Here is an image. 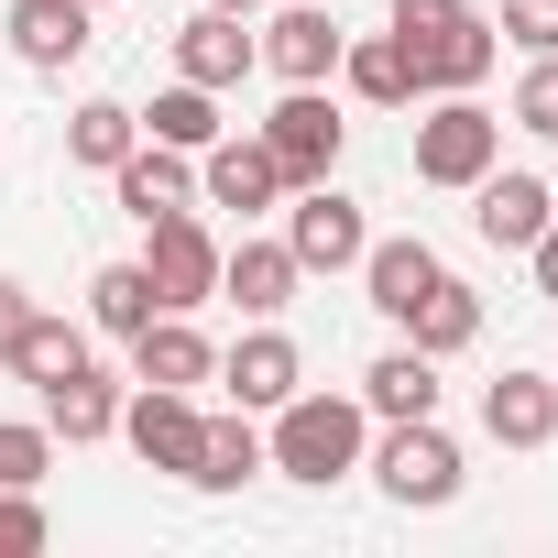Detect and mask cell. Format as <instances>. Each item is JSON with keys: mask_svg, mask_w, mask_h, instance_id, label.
Segmentation results:
<instances>
[{"mask_svg": "<svg viewBox=\"0 0 558 558\" xmlns=\"http://www.w3.org/2000/svg\"><path fill=\"white\" fill-rule=\"evenodd\" d=\"M143 318H154V274H143V263H99V286H88V329L132 340Z\"/></svg>", "mask_w": 558, "mask_h": 558, "instance_id": "83f0119b", "label": "cell"}, {"mask_svg": "<svg viewBox=\"0 0 558 558\" xmlns=\"http://www.w3.org/2000/svg\"><path fill=\"white\" fill-rule=\"evenodd\" d=\"M208 12H241V23H252V12H274V0H208Z\"/></svg>", "mask_w": 558, "mask_h": 558, "instance_id": "d590c367", "label": "cell"}, {"mask_svg": "<svg viewBox=\"0 0 558 558\" xmlns=\"http://www.w3.org/2000/svg\"><path fill=\"white\" fill-rule=\"evenodd\" d=\"M197 197H208V208H241V219H252V208H286V165L263 154V132H241V143L219 132V143L197 154Z\"/></svg>", "mask_w": 558, "mask_h": 558, "instance_id": "30bf717a", "label": "cell"}, {"mask_svg": "<svg viewBox=\"0 0 558 558\" xmlns=\"http://www.w3.org/2000/svg\"><path fill=\"white\" fill-rule=\"evenodd\" d=\"M460 12H471V0H395V23H384V34H395L405 56H427V45H438V34H449Z\"/></svg>", "mask_w": 558, "mask_h": 558, "instance_id": "4dcf8cb0", "label": "cell"}, {"mask_svg": "<svg viewBox=\"0 0 558 558\" xmlns=\"http://www.w3.org/2000/svg\"><path fill=\"white\" fill-rule=\"evenodd\" d=\"M493 66H504V34H493L482 12H460V23H449V34H438V45L416 56V77H427V99H438V88H482Z\"/></svg>", "mask_w": 558, "mask_h": 558, "instance_id": "7402d4cb", "label": "cell"}, {"mask_svg": "<svg viewBox=\"0 0 558 558\" xmlns=\"http://www.w3.org/2000/svg\"><path fill=\"white\" fill-rule=\"evenodd\" d=\"M23 318H34V296L12 286V274H0V362H12V340H23Z\"/></svg>", "mask_w": 558, "mask_h": 558, "instance_id": "e575fe53", "label": "cell"}, {"mask_svg": "<svg viewBox=\"0 0 558 558\" xmlns=\"http://www.w3.org/2000/svg\"><path fill=\"white\" fill-rule=\"evenodd\" d=\"M143 132H154V143H175V154H208V143H219V88L175 77V88L143 110Z\"/></svg>", "mask_w": 558, "mask_h": 558, "instance_id": "484cf974", "label": "cell"}, {"mask_svg": "<svg viewBox=\"0 0 558 558\" xmlns=\"http://www.w3.org/2000/svg\"><path fill=\"white\" fill-rule=\"evenodd\" d=\"M362 405H373L384 427H395V416H438V362H427L416 340H405V351H384V362L362 373Z\"/></svg>", "mask_w": 558, "mask_h": 558, "instance_id": "cb8c5ba5", "label": "cell"}, {"mask_svg": "<svg viewBox=\"0 0 558 558\" xmlns=\"http://www.w3.org/2000/svg\"><path fill=\"white\" fill-rule=\"evenodd\" d=\"M45 427L66 438V449H88V438H121V384L88 362V373H66V384H45Z\"/></svg>", "mask_w": 558, "mask_h": 558, "instance_id": "ffe728a7", "label": "cell"}, {"mask_svg": "<svg viewBox=\"0 0 558 558\" xmlns=\"http://www.w3.org/2000/svg\"><path fill=\"white\" fill-rule=\"evenodd\" d=\"M514 132L558 143V56H525V77H514Z\"/></svg>", "mask_w": 558, "mask_h": 558, "instance_id": "f546056e", "label": "cell"}, {"mask_svg": "<svg viewBox=\"0 0 558 558\" xmlns=\"http://www.w3.org/2000/svg\"><path fill=\"white\" fill-rule=\"evenodd\" d=\"M362 241H373L362 197H340L329 175H318V186H296V208H286V252H296L307 274H351V263H362Z\"/></svg>", "mask_w": 558, "mask_h": 558, "instance_id": "ba28073f", "label": "cell"}, {"mask_svg": "<svg viewBox=\"0 0 558 558\" xmlns=\"http://www.w3.org/2000/svg\"><path fill=\"white\" fill-rule=\"evenodd\" d=\"M547 219H558V186H547V175H504V165L471 175V230H482L493 252H525Z\"/></svg>", "mask_w": 558, "mask_h": 558, "instance_id": "8fae6325", "label": "cell"}, {"mask_svg": "<svg viewBox=\"0 0 558 558\" xmlns=\"http://www.w3.org/2000/svg\"><path fill=\"white\" fill-rule=\"evenodd\" d=\"M34 547H45V504L23 482H0V558H34Z\"/></svg>", "mask_w": 558, "mask_h": 558, "instance_id": "d6a6232c", "label": "cell"}, {"mask_svg": "<svg viewBox=\"0 0 558 558\" xmlns=\"http://www.w3.org/2000/svg\"><path fill=\"white\" fill-rule=\"evenodd\" d=\"M362 471L405 504V514H427V504H460V438L438 427V416H395L373 449H362Z\"/></svg>", "mask_w": 558, "mask_h": 558, "instance_id": "7a4b0ae2", "label": "cell"}, {"mask_svg": "<svg viewBox=\"0 0 558 558\" xmlns=\"http://www.w3.org/2000/svg\"><path fill=\"white\" fill-rule=\"evenodd\" d=\"M252 471H263V427H252V405L208 416V427H197V471H186V482H197V493H241Z\"/></svg>", "mask_w": 558, "mask_h": 558, "instance_id": "603a6c76", "label": "cell"}, {"mask_svg": "<svg viewBox=\"0 0 558 558\" xmlns=\"http://www.w3.org/2000/svg\"><path fill=\"white\" fill-rule=\"evenodd\" d=\"M252 132H263V154H274V165H286V197H296V186H318V175L340 165V143H351V121L329 110V88H286Z\"/></svg>", "mask_w": 558, "mask_h": 558, "instance_id": "277c9868", "label": "cell"}, {"mask_svg": "<svg viewBox=\"0 0 558 558\" xmlns=\"http://www.w3.org/2000/svg\"><path fill=\"white\" fill-rule=\"evenodd\" d=\"M88 12H110V0H88Z\"/></svg>", "mask_w": 558, "mask_h": 558, "instance_id": "8d00e7d4", "label": "cell"}, {"mask_svg": "<svg viewBox=\"0 0 558 558\" xmlns=\"http://www.w3.org/2000/svg\"><path fill=\"white\" fill-rule=\"evenodd\" d=\"M197 427H208V405L186 395V384H143V395H121V438H132V460L143 471H197Z\"/></svg>", "mask_w": 558, "mask_h": 558, "instance_id": "8992f818", "label": "cell"}, {"mask_svg": "<svg viewBox=\"0 0 558 558\" xmlns=\"http://www.w3.org/2000/svg\"><path fill=\"white\" fill-rule=\"evenodd\" d=\"M263 56H252V23L241 12H197L186 34H175V77H197V88H241Z\"/></svg>", "mask_w": 558, "mask_h": 558, "instance_id": "e0dca14e", "label": "cell"}, {"mask_svg": "<svg viewBox=\"0 0 558 558\" xmlns=\"http://www.w3.org/2000/svg\"><path fill=\"white\" fill-rule=\"evenodd\" d=\"M143 274H154V307H186V318L219 296V241L197 230V208L143 219Z\"/></svg>", "mask_w": 558, "mask_h": 558, "instance_id": "5b68a950", "label": "cell"}, {"mask_svg": "<svg viewBox=\"0 0 558 558\" xmlns=\"http://www.w3.org/2000/svg\"><path fill=\"white\" fill-rule=\"evenodd\" d=\"M45 471H56V427H45V416H0V482L34 493Z\"/></svg>", "mask_w": 558, "mask_h": 558, "instance_id": "f1b7e54d", "label": "cell"}, {"mask_svg": "<svg viewBox=\"0 0 558 558\" xmlns=\"http://www.w3.org/2000/svg\"><path fill=\"white\" fill-rule=\"evenodd\" d=\"M482 427H493V449H547L558 438V373H504L482 395Z\"/></svg>", "mask_w": 558, "mask_h": 558, "instance_id": "ac0fdd59", "label": "cell"}, {"mask_svg": "<svg viewBox=\"0 0 558 558\" xmlns=\"http://www.w3.org/2000/svg\"><path fill=\"white\" fill-rule=\"evenodd\" d=\"M362 449H373V405L362 395H286V405H274V438H263V460L274 471H286V482H351L362 471Z\"/></svg>", "mask_w": 558, "mask_h": 558, "instance_id": "6da1fadb", "label": "cell"}, {"mask_svg": "<svg viewBox=\"0 0 558 558\" xmlns=\"http://www.w3.org/2000/svg\"><path fill=\"white\" fill-rule=\"evenodd\" d=\"M132 384H186V395H197V384H219V351L197 340V318H186V307H154V318L132 329Z\"/></svg>", "mask_w": 558, "mask_h": 558, "instance_id": "4fadbf2b", "label": "cell"}, {"mask_svg": "<svg viewBox=\"0 0 558 558\" xmlns=\"http://www.w3.org/2000/svg\"><path fill=\"white\" fill-rule=\"evenodd\" d=\"M0 34H12V56H23L34 77H56V66H77V56L99 45V12H88V0H12Z\"/></svg>", "mask_w": 558, "mask_h": 558, "instance_id": "9c48e42d", "label": "cell"}, {"mask_svg": "<svg viewBox=\"0 0 558 558\" xmlns=\"http://www.w3.org/2000/svg\"><path fill=\"white\" fill-rule=\"evenodd\" d=\"M12 373H23L34 395H45V384H66V373H88V329L34 307V318H23V340H12Z\"/></svg>", "mask_w": 558, "mask_h": 558, "instance_id": "d4e9b609", "label": "cell"}, {"mask_svg": "<svg viewBox=\"0 0 558 558\" xmlns=\"http://www.w3.org/2000/svg\"><path fill=\"white\" fill-rule=\"evenodd\" d=\"M547 186H558V175H547Z\"/></svg>", "mask_w": 558, "mask_h": 558, "instance_id": "74e56055", "label": "cell"}, {"mask_svg": "<svg viewBox=\"0 0 558 558\" xmlns=\"http://www.w3.org/2000/svg\"><path fill=\"white\" fill-rule=\"evenodd\" d=\"M351 274H362V296H373V307H384V318L405 329V307H416V296L438 286L449 263H438V252H427V241L405 230V241H362V263H351Z\"/></svg>", "mask_w": 558, "mask_h": 558, "instance_id": "2e32d148", "label": "cell"}, {"mask_svg": "<svg viewBox=\"0 0 558 558\" xmlns=\"http://www.w3.org/2000/svg\"><path fill=\"white\" fill-rule=\"evenodd\" d=\"M132 143H143V110H121V99H77V121H66V154H77V165L110 175Z\"/></svg>", "mask_w": 558, "mask_h": 558, "instance_id": "4316f807", "label": "cell"}, {"mask_svg": "<svg viewBox=\"0 0 558 558\" xmlns=\"http://www.w3.org/2000/svg\"><path fill=\"white\" fill-rule=\"evenodd\" d=\"M504 165V121L482 110V88H438V110L416 121V186H471Z\"/></svg>", "mask_w": 558, "mask_h": 558, "instance_id": "3957f363", "label": "cell"}, {"mask_svg": "<svg viewBox=\"0 0 558 558\" xmlns=\"http://www.w3.org/2000/svg\"><path fill=\"white\" fill-rule=\"evenodd\" d=\"M110 186H121V208H132V219L197 208V154H175V143H132V154L110 165Z\"/></svg>", "mask_w": 558, "mask_h": 558, "instance_id": "9a60e30c", "label": "cell"}, {"mask_svg": "<svg viewBox=\"0 0 558 558\" xmlns=\"http://www.w3.org/2000/svg\"><path fill=\"white\" fill-rule=\"evenodd\" d=\"M340 77H351L362 110H405V99H427V77H416V56H405L395 34H351V45H340Z\"/></svg>", "mask_w": 558, "mask_h": 558, "instance_id": "d6986e66", "label": "cell"}, {"mask_svg": "<svg viewBox=\"0 0 558 558\" xmlns=\"http://www.w3.org/2000/svg\"><path fill=\"white\" fill-rule=\"evenodd\" d=\"M405 340H416L427 362H449V351H471V340H482V296L460 286V274H438V286H427V296L405 307Z\"/></svg>", "mask_w": 558, "mask_h": 558, "instance_id": "44dd1931", "label": "cell"}, {"mask_svg": "<svg viewBox=\"0 0 558 558\" xmlns=\"http://www.w3.org/2000/svg\"><path fill=\"white\" fill-rule=\"evenodd\" d=\"M340 45H351V34H340L329 12H307V0H274L263 34H252V56L286 77V88H329V77H340Z\"/></svg>", "mask_w": 558, "mask_h": 558, "instance_id": "52a82bcc", "label": "cell"}, {"mask_svg": "<svg viewBox=\"0 0 558 558\" xmlns=\"http://www.w3.org/2000/svg\"><path fill=\"white\" fill-rule=\"evenodd\" d=\"M493 34H504V45H525V56H558V0H504Z\"/></svg>", "mask_w": 558, "mask_h": 558, "instance_id": "1f68e13d", "label": "cell"}, {"mask_svg": "<svg viewBox=\"0 0 558 558\" xmlns=\"http://www.w3.org/2000/svg\"><path fill=\"white\" fill-rule=\"evenodd\" d=\"M525 263H536V296H547V307H558V219H547V230H536V241H525Z\"/></svg>", "mask_w": 558, "mask_h": 558, "instance_id": "836d02e7", "label": "cell"}, {"mask_svg": "<svg viewBox=\"0 0 558 558\" xmlns=\"http://www.w3.org/2000/svg\"><path fill=\"white\" fill-rule=\"evenodd\" d=\"M219 384H230V405H252V416H274V405H286V395L307 384V351H296L286 329L263 318V329H252V340H241V351L219 362Z\"/></svg>", "mask_w": 558, "mask_h": 558, "instance_id": "5bb4252c", "label": "cell"}, {"mask_svg": "<svg viewBox=\"0 0 558 558\" xmlns=\"http://www.w3.org/2000/svg\"><path fill=\"white\" fill-rule=\"evenodd\" d=\"M296 286H307V263H296L286 241H230V252H219V296H230L241 318H286Z\"/></svg>", "mask_w": 558, "mask_h": 558, "instance_id": "7c38bea8", "label": "cell"}]
</instances>
